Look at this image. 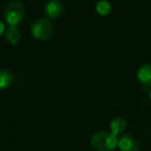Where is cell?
Here are the masks:
<instances>
[{
	"label": "cell",
	"instance_id": "8fae6325",
	"mask_svg": "<svg viewBox=\"0 0 151 151\" xmlns=\"http://www.w3.org/2000/svg\"><path fill=\"white\" fill-rule=\"evenodd\" d=\"M3 30H4V25L2 24L1 22H0V34H1L2 32H3Z\"/></svg>",
	"mask_w": 151,
	"mask_h": 151
},
{
	"label": "cell",
	"instance_id": "52a82bcc",
	"mask_svg": "<svg viewBox=\"0 0 151 151\" xmlns=\"http://www.w3.org/2000/svg\"><path fill=\"white\" fill-rule=\"evenodd\" d=\"M45 12L50 17H58L63 12V3L60 0H50L45 5Z\"/></svg>",
	"mask_w": 151,
	"mask_h": 151
},
{
	"label": "cell",
	"instance_id": "8992f818",
	"mask_svg": "<svg viewBox=\"0 0 151 151\" xmlns=\"http://www.w3.org/2000/svg\"><path fill=\"white\" fill-rule=\"evenodd\" d=\"M127 120L124 118H122L121 116H117L112 121L110 122V129H111V133L114 136L117 137L118 135L124 133V131L127 129Z\"/></svg>",
	"mask_w": 151,
	"mask_h": 151
},
{
	"label": "cell",
	"instance_id": "3957f363",
	"mask_svg": "<svg viewBox=\"0 0 151 151\" xmlns=\"http://www.w3.org/2000/svg\"><path fill=\"white\" fill-rule=\"evenodd\" d=\"M32 34L36 38L45 39L48 38L52 33V25L50 20L46 18H39L35 20L31 27Z\"/></svg>",
	"mask_w": 151,
	"mask_h": 151
},
{
	"label": "cell",
	"instance_id": "30bf717a",
	"mask_svg": "<svg viewBox=\"0 0 151 151\" xmlns=\"http://www.w3.org/2000/svg\"><path fill=\"white\" fill-rule=\"evenodd\" d=\"M96 9H97V12L99 14L106 16L111 10V3L108 0H100V1H98L97 5H96Z\"/></svg>",
	"mask_w": 151,
	"mask_h": 151
},
{
	"label": "cell",
	"instance_id": "7c38bea8",
	"mask_svg": "<svg viewBox=\"0 0 151 151\" xmlns=\"http://www.w3.org/2000/svg\"><path fill=\"white\" fill-rule=\"evenodd\" d=\"M149 99H150V101H151V91H149Z\"/></svg>",
	"mask_w": 151,
	"mask_h": 151
},
{
	"label": "cell",
	"instance_id": "6da1fadb",
	"mask_svg": "<svg viewBox=\"0 0 151 151\" xmlns=\"http://www.w3.org/2000/svg\"><path fill=\"white\" fill-rule=\"evenodd\" d=\"M91 145L96 151H113L118 147V139L112 133L101 131L91 136Z\"/></svg>",
	"mask_w": 151,
	"mask_h": 151
},
{
	"label": "cell",
	"instance_id": "ba28073f",
	"mask_svg": "<svg viewBox=\"0 0 151 151\" xmlns=\"http://www.w3.org/2000/svg\"><path fill=\"white\" fill-rule=\"evenodd\" d=\"M5 37L10 43H16V42H18L21 37V34H20V31H19L18 27H17L16 25H10L7 28V30H6Z\"/></svg>",
	"mask_w": 151,
	"mask_h": 151
},
{
	"label": "cell",
	"instance_id": "5b68a950",
	"mask_svg": "<svg viewBox=\"0 0 151 151\" xmlns=\"http://www.w3.org/2000/svg\"><path fill=\"white\" fill-rule=\"evenodd\" d=\"M138 79L145 88L151 86V64H144L138 70Z\"/></svg>",
	"mask_w": 151,
	"mask_h": 151
},
{
	"label": "cell",
	"instance_id": "277c9868",
	"mask_svg": "<svg viewBox=\"0 0 151 151\" xmlns=\"http://www.w3.org/2000/svg\"><path fill=\"white\" fill-rule=\"evenodd\" d=\"M118 148L120 151H140L137 139L129 134H124L118 139Z\"/></svg>",
	"mask_w": 151,
	"mask_h": 151
},
{
	"label": "cell",
	"instance_id": "7a4b0ae2",
	"mask_svg": "<svg viewBox=\"0 0 151 151\" xmlns=\"http://www.w3.org/2000/svg\"><path fill=\"white\" fill-rule=\"evenodd\" d=\"M25 12L24 5L20 1H10L4 8L5 20L10 25H16L23 18Z\"/></svg>",
	"mask_w": 151,
	"mask_h": 151
},
{
	"label": "cell",
	"instance_id": "9c48e42d",
	"mask_svg": "<svg viewBox=\"0 0 151 151\" xmlns=\"http://www.w3.org/2000/svg\"><path fill=\"white\" fill-rule=\"evenodd\" d=\"M12 82V74L8 70H0V90L7 88Z\"/></svg>",
	"mask_w": 151,
	"mask_h": 151
}]
</instances>
